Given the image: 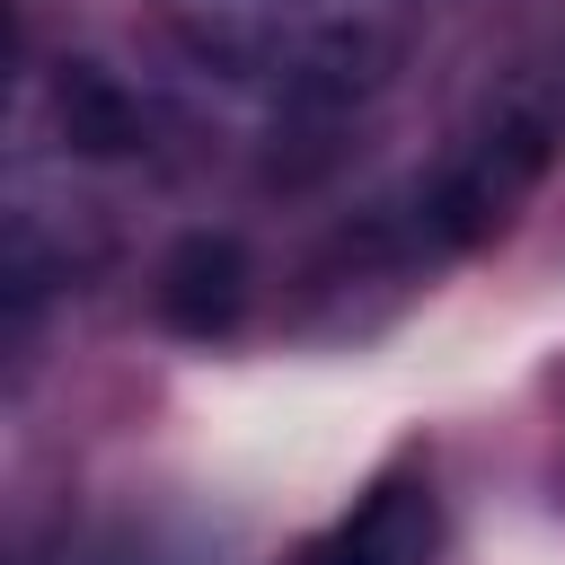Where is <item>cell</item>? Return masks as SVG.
Masks as SVG:
<instances>
[{"instance_id":"obj_1","label":"cell","mask_w":565,"mask_h":565,"mask_svg":"<svg viewBox=\"0 0 565 565\" xmlns=\"http://www.w3.org/2000/svg\"><path fill=\"white\" fill-rule=\"evenodd\" d=\"M168 18L221 88L274 115H327L380 79L406 0H168Z\"/></svg>"},{"instance_id":"obj_2","label":"cell","mask_w":565,"mask_h":565,"mask_svg":"<svg viewBox=\"0 0 565 565\" xmlns=\"http://www.w3.org/2000/svg\"><path fill=\"white\" fill-rule=\"evenodd\" d=\"M433 486L415 468H388L344 503V521L309 547V565H433Z\"/></svg>"},{"instance_id":"obj_3","label":"cell","mask_w":565,"mask_h":565,"mask_svg":"<svg viewBox=\"0 0 565 565\" xmlns=\"http://www.w3.org/2000/svg\"><path fill=\"white\" fill-rule=\"evenodd\" d=\"M168 309H177L194 335L230 327V309H238V247H230V238H194V247L168 265Z\"/></svg>"}]
</instances>
